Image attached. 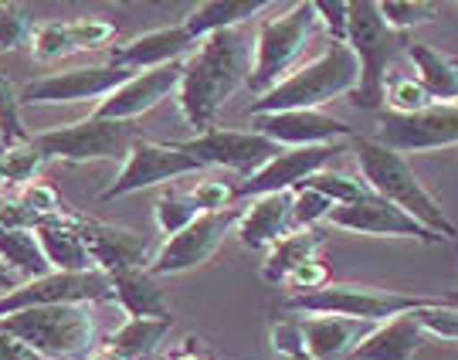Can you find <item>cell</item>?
Here are the masks:
<instances>
[{"mask_svg":"<svg viewBox=\"0 0 458 360\" xmlns=\"http://www.w3.org/2000/svg\"><path fill=\"white\" fill-rule=\"evenodd\" d=\"M251 65H255L251 41L242 34V28L217 31L204 41H197V48L183 62V79L177 89L183 119L197 133L214 130V119L225 109V102L242 85H248Z\"/></svg>","mask_w":458,"mask_h":360,"instance_id":"1","label":"cell"},{"mask_svg":"<svg viewBox=\"0 0 458 360\" xmlns=\"http://www.w3.org/2000/svg\"><path fill=\"white\" fill-rule=\"evenodd\" d=\"M353 157L360 167L363 184L374 191L377 197L397 204L404 214H411L414 221H421L428 231L442 235L445 242H455L458 228L448 221V214L442 211L438 197L425 187V180L414 174V167L408 164L404 153L384 147L374 136H353Z\"/></svg>","mask_w":458,"mask_h":360,"instance_id":"2","label":"cell"},{"mask_svg":"<svg viewBox=\"0 0 458 360\" xmlns=\"http://www.w3.org/2000/svg\"><path fill=\"white\" fill-rule=\"evenodd\" d=\"M360 89V62L350 51V45L329 41L312 62L299 65L282 79L276 89H268L245 109V116H268V113H295V109H319L333 99L353 96Z\"/></svg>","mask_w":458,"mask_h":360,"instance_id":"3","label":"cell"},{"mask_svg":"<svg viewBox=\"0 0 458 360\" xmlns=\"http://www.w3.org/2000/svg\"><path fill=\"white\" fill-rule=\"evenodd\" d=\"M0 330L45 360H79L96 354V320L89 306H41L4 316Z\"/></svg>","mask_w":458,"mask_h":360,"instance_id":"4","label":"cell"},{"mask_svg":"<svg viewBox=\"0 0 458 360\" xmlns=\"http://www.w3.org/2000/svg\"><path fill=\"white\" fill-rule=\"evenodd\" d=\"M346 45L360 62V89L353 92V106L360 109H380L387 99V68L397 58L401 45L408 48L404 34L394 31L380 14L374 0H353L350 4V31Z\"/></svg>","mask_w":458,"mask_h":360,"instance_id":"5","label":"cell"},{"mask_svg":"<svg viewBox=\"0 0 458 360\" xmlns=\"http://www.w3.org/2000/svg\"><path fill=\"white\" fill-rule=\"evenodd\" d=\"M316 28H319V14L312 0H299L282 14L265 17L255 31V65L248 75V89L255 96H265L282 79H289Z\"/></svg>","mask_w":458,"mask_h":360,"instance_id":"6","label":"cell"},{"mask_svg":"<svg viewBox=\"0 0 458 360\" xmlns=\"http://www.w3.org/2000/svg\"><path fill=\"white\" fill-rule=\"evenodd\" d=\"M428 303H435V296H411L397 293V289L329 282L327 289L282 299V310L299 313V316L306 313V316H344V320H360V323H387L394 316L421 310Z\"/></svg>","mask_w":458,"mask_h":360,"instance_id":"7","label":"cell"},{"mask_svg":"<svg viewBox=\"0 0 458 360\" xmlns=\"http://www.w3.org/2000/svg\"><path fill=\"white\" fill-rule=\"evenodd\" d=\"M136 126L132 123H115V119H79L58 130L34 133V147L41 150L45 160H62V164H92V160H126L132 143H136Z\"/></svg>","mask_w":458,"mask_h":360,"instance_id":"8","label":"cell"},{"mask_svg":"<svg viewBox=\"0 0 458 360\" xmlns=\"http://www.w3.org/2000/svg\"><path fill=\"white\" fill-rule=\"evenodd\" d=\"M115 303L113 279L106 272H48L41 279L21 282L14 293L0 296V320L41 306H92Z\"/></svg>","mask_w":458,"mask_h":360,"instance_id":"9","label":"cell"},{"mask_svg":"<svg viewBox=\"0 0 458 360\" xmlns=\"http://www.w3.org/2000/svg\"><path fill=\"white\" fill-rule=\"evenodd\" d=\"M204 164L191 157L181 143H153V140H136L130 150V157L123 160L115 180L102 191V201H115V197L136 194L147 191L166 180H181L191 174H200Z\"/></svg>","mask_w":458,"mask_h":360,"instance_id":"10","label":"cell"},{"mask_svg":"<svg viewBox=\"0 0 458 360\" xmlns=\"http://www.w3.org/2000/svg\"><path fill=\"white\" fill-rule=\"evenodd\" d=\"M132 72L113 65H79L68 72H51L21 89V106H68V102H106Z\"/></svg>","mask_w":458,"mask_h":360,"instance_id":"11","label":"cell"},{"mask_svg":"<svg viewBox=\"0 0 458 360\" xmlns=\"http://www.w3.org/2000/svg\"><path fill=\"white\" fill-rule=\"evenodd\" d=\"M191 157H197L204 167H225V170H234L242 174V180L259 174L268 160H276L282 147L272 143L268 136L255 130H208L197 133L194 140H183L181 143Z\"/></svg>","mask_w":458,"mask_h":360,"instance_id":"12","label":"cell"},{"mask_svg":"<svg viewBox=\"0 0 458 360\" xmlns=\"http://www.w3.org/2000/svg\"><path fill=\"white\" fill-rule=\"evenodd\" d=\"M374 140L397 153H428V150L458 147V106H431L425 113L397 116L384 113L377 123Z\"/></svg>","mask_w":458,"mask_h":360,"instance_id":"13","label":"cell"},{"mask_svg":"<svg viewBox=\"0 0 458 360\" xmlns=\"http://www.w3.org/2000/svg\"><path fill=\"white\" fill-rule=\"evenodd\" d=\"M72 225L82 235L85 248L92 255V265L106 276L126 272V269H149L153 255H157L149 235H140V231L113 225V221H98V218H85V214L72 211Z\"/></svg>","mask_w":458,"mask_h":360,"instance_id":"14","label":"cell"},{"mask_svg":"<svg viewBox=\"0 0 458 360\" xmlns=\"http://www.w3.org/2000/svg\"><path fill=\"white\" fill-rule=\"evenodd\" d=\"M238 218H242V211H234V208L221 214H200L191 228L166 238V245L157 248L149 272L153 276H177V272H191L197 265H204L225 242V235L238 225Z\"/></svg>","mask_w":458,"mask_h":360,"instance_id":"15","label":"cell"},{"mask_svg":"<svg viewBox=\"0 0 458 360\" xmlns=\"http://www.w3.org/2000/svg\"><path fill=\"white\" fill-rule=\"evenodd\" d=\"M327 225L344 231H357V235H374V238H414V242H425V245H438L445 242L442 235L428 231L421 221H414L411 214H404L397 204L377 197L374 191L353 204H340L333 208Z\"/></svg>","mask_w":458,"mask_h":360,"instance_id":"16","label":"cell"},{"mask_svg":"<svg viewBox=\"0 0 458 360\" xmlns=\"http://www.w3.org/2000/svg\"><path fill=\"white\" fill-rule=\"evenodd\" d=\"M336 153H344L340 143H333V147L282 150L276 160H268L259 174H251V177H245L242 184H234V194H238V201H255V197L299 191L312 174L327 170V164H333Z\"/></svg>","mask_w":458,"mask_h":360,"instance_id":"17","label":"cell"},{"mask_svg":"<svg viewBox=\"0 0 458 360\" xmlns=\"http://www.w3.org/2000/svg\"><path fill=\"white\" fill-rule=\"evenodd\" d=\"M251 130L268 136L282 150L299 147H333L340 140H353L357 130L346 126L344 119L319 113V109H295V113H268L251 116Z\"/></svg>","mask_w":458,"mask_h":360,"instance_id":"18","label":"cell"},{"mask_svg":"<svg viewBox=\"0 0 458 360\" xmlns=\"http://www.w3.org/2000/svg\"><path fill=\"white\" fill-rule=\"evenodd\" d=\"M183 62L164 68H149V72H136L130 82H123L106 102H98L92 116L96 119H115V123H132L149 109H157L166 96H174L181 89Z\"/></svg>","mask_w":458,"mask_h":360,"instance_id":"19","label":"cell"},{"mask_svg":"<svg viewBox=\"0 0 458 360\" xmlns=\"http://www.w3.org/2000/svg\"><path fill=\"white\" fill-rule=\"evenodd\" d=\"M197 41L191 38V31L181 24H170V28H157V31L136 34L126 45H113L109 51V62L126 72H149V68H164L174 62H183L187 51H194Z\"/></svg>","mask_w":458,"mask_h":360,"instance_id":"20","label":"cell"},{"mask_svg":"<svg viewBox=\"0 0 458 360\" xmlns=\"http://www.w3.org/2000/svg\"><path fill=\"white\" fill-rule=\"evenodd\" d=\"M293 208H295V194H268V197H255L248 204L238 225H234V235L238 242L248 248V252H272V248L293 235Z\"/></svg>","mask_w":458,"mask_h":360,"instance_id":"21","label":"cell"},{"mask_svg":"<svg viewBox=\"0 0 458 360\" xmlns=\"http://www.w3.org/2000/svg\"><path fill=\"white\" fill-rule=\"evenodd\" d=\"M299 327L306 337L310 360H350L353 350L374 333L377 323L344 320V316H302Z\"/></svg>","mask_w":458,"mask_h":360,"instance_id":"22","label":"cell"},{"mask_svg":"<svg viewBox=\"0 0 458 360\" xmlns=\"http://www.w3.org/2000/svg\"><path fill=\"white\" fill-rule=\"evenodd\" d=\"M425 344V330L418 323V310L401 313L387 323H377L350 360H411Z\"/></svg>","mask_w":458,"mask_h":360,"instance_id":"23","label":"cell"},{"mask_svg":"<svg viewBox=\"0 0 458 360\" xmlns=\"http://www.w3.org/2000/svg\"><path fill=\"white\" fill-rule=\"evenodd\" d=\"M34 235H38V242H41L45 255H48L51 272H98L96 265H92V255L85 248L82 235L72 225V211L38 221Z\"/></svg>","mask_w":458,"mask_h":360,"instance_id":"24","label":"cell"},{"mask_svg":"<svg viewBox=\"0 0 458 360\" xmlns=\"http://www.w3.org/2000/svg\"><path fill=\"white\" fill-rule=\"evenodd\" d=\"M113 289L115 303L123 306V313L136 320V316H149V320H174L170 316V299L160 289L157 276L149 269H126V272H115Z\"/></svg>","mask_w":458,"mask_h":360,"instance_id":"25","label":"cell"},{"mask_svg":"<svg viewBox=\"0 0 458 360\" xmlns=\"http://www.w3.org/2000/svg\"><path fill=\"white\" fill-rule=\"evenodd\" d=\"M404 51L414 62V72L431 92V99L438 106H458V58L431 48V45H421V41H408Z\"/></svg>","mask_w":458,"mask_h":360,"instance_id":"26","label":"cell"},{"mask_svg":"<svg viewBox=\"0 0 458 360\" xmlns=\"http://www.w3.org/2000/svg\"><path fill=\"white\" fill-rule=\"evenodd\" d=\"M268 11L265 0H208V4H197L191 14L183 17V28L191 31L194 41H204L217 31H231V28H242L248 17Z\"/></svg>","mask_w":458,"mask_h":360,"instance_id":"27","label":"cell"},{"mask_svg":"<svg viewBox=\"0 0 458 360\" xmlns=\"http://www.w3.org/2000/svg\"><path fill=\"white\" fill-rule=\"evenodd\" d=\"M327 242V231L323 228H306V231H293L278 242L268 259L262 265V279L268 286H285V279L293 276L299 265H306L316 259V252Z\"/></svg>","mask_w":458,"mask_h":360,"instance_id":"28","label":"cell"},{"mask_svg":"<svg viewBox=\"0 0 458 360\" xmlns=\"http://www.w3.org/2000/svg\"><path fill=\"white\" fill-rule=\"evenodd\" d=\"M0 262L7 265L14 276L24 279V282L51 272L48 255H45V248H41V242H38V235L31 228H21V231L0 228Z\"/></svg>","mask_w":458,"mask_h":360,"instance_id":"29","label":"cell"},{"mask_svg":"<svg viewBox=\"0 0 458 360\" xmlns=\"http://www.w3.org/2000/svg\"><path fill=\"white\" fill-rule=\"evenodd\" d=\"M170 330H174V320L136 316V320H126L115 333H109L106 347H113L115 354H123L126 360H143L160 350V344L170 337Z\"/></svg>","mask_w":458,"mask_h":360,"instance_id":"30","label":"cell"},{"mask_svg":"<svg viewBox=\"0 0 458 360\" xmlns=\"http://www.w3.org/2000/svg\"><path fill=\"white\" fill-rule=\"evenodd\" d=\"M153 218H157V228L174 238V235H181L194 225L200 218V208H197L191 191H164L157 208H153Z\"/></svg>","mask_w":458,"mask_h":360,"instance_id":"31","label":"cell"},{"mask_svg":"<svg viewBox=\"0 0 458 360\" xmlns=\"http://www.w3.org/2000/svg\"><path fill=\"white\" fill-rule=\"evenodd\" d=\"M34 136L24 130V119H21V92H17L7 72L0 68V147H24L31 143Z\"/></svg>","mask_w":458,"mask_h":360,"instance_id":"32","label":"cell"},{"mask_svg":"<svg viewBox=\"0 0 458 360\" xmlns=\"http://www.w3.org/2000/svg\"><path fill=\"white\" fill-rule=\"evenodd\" d=\"M384 106H391V113L397 116H414V113H425L435 106V99L428 92L418 75H397L387 82V99Z\"/></svg>","mask_w":458,"mask_h":360,"instance_id":"33","label":"cell"},{"mask_svg":"<svg viewBox=\"0 0 458 360\" xmlns=\"http://www.w3.org/2000/svg\"><path fill=\"white\" fill-rule=\"evenodd\" d=\"M0 160H4V170H7V187H31L38 184V174H41V167L48 164L45 157H41V150L31 143H24V147H11V150H0Z\"/></svg>","mask_w":458,"mask_h":360,"instance_id":"34","label":"cell"},{"mask_svg":"<svg viewBox=\"0 0 458 360\" xmlns=\"http://www.w3.org/2000/svg\"><path fill=\"white\" fill-rule=\"evenodd\" d=\"M380 14H384V21L391 24L394 31L404 34L411 28H418V24H431L435 17L442 14V7L431 4V0H384Z\"/></svg>","mask_w":458,"mask_h":360,"instance_id":"35","label":"cell"},{"mask_svg":"<svg viewBox=\"0 0 458 360\" xmlns=\"http://www.w3.org/2000/svg\"><path fill=\"white\" fill-rule=\"evenodd\" d=\"M418 323L425 330V337H438V340H452L458 344V303L448 296H438L435 303H428L418 310Z\"/></svg>","mask_w":458,"mask_h":360,"instance_id":"36","label":"cell"},{"mask_svg":"<svg viewBox=\"0 0 458 360\" xmlns=\"http://www.w3.org/2000/svg\"><path fill=\"white\" fill-rule=\"evenodd\" d=\"M302 187H312V191H319V194H327L336 208L340 204H353V201H360V197L370 194V187L357 177H346V174H329V170H319V174H312Z\"/></svg>","mask_w":458,"mask_h":360,"instance_id":"37","label":"cell"},{"mask_svg":"<svg viewBox=\"0 0 458 360\" xmlns=\"http://www.w3.org/2000/svg\"><path fill=\"white\" fill-rule=\"evenodd\" d=\"M72 38H68V24L65 21H45L38 24L31 34V55L38 62H58L72 55Z\"/></svg>","mask_w":458,"mask_h":360,"instance_id":"38","label":"cell"},{"mask_svg":"<svg viewBox=\"0 0 458 360\" xmlns=\"http://www.w3.org/2000/svg\"><path fill=\"white\" fill-rule=\"evenodd\" d=\"M293 194H295V208H293L295 231L319 228L323 221H329V214H333V208H336L327 194H319V191H312V187H299V191H293Z\"/></svg>","mask_w":458,"mask_h":360,"instance_id":"39","label":"cell"},{"mask_svg":"<svg viewBox=\"0 0 458 360\" xmlns=\"http://www.w3.org/2000/svg\"><path fill=\"white\" fill-rule=\"evenodd\" d=\"M68 24V38H72V48L75 51H92L109 45L115 38V24L106 17H72Z\"/></svg>","mask_w":458,"mask_h":360,"instance_id":"40","label":"cell"},{"mask_svg":"<svg viewBox=\"0 0 458 360\" xmlns=\"http://www.w3.org/2000/svg\"><path fill=\"white\" fill-rule=\"evenodd\" d=\"M31 17L21 4H0V51H14L31 41Z\"/></svg>","mask_w":458,"mask_h":360,"instance_id":"41","label":"cell"},{"mask_svg":"<svg viewBox=\"0 0 458 360\" xmlns=\"http://www.w3.org/2000/svg\"><path fill=\"white\" fill-rule=\"evenodd\" d=\"M21 204L28 208V214L34 218V225L38 221H45V218H58V214H65L68 208L62 204V197H58V191L55 187H48V184H31V187H24L21 191Z\"/></svg>","mask_w":458,"mask_h":360,"instance_id":"42","label":"cell"},{"mask_svg":"<svg viewBox=\"0 0 458 360\" xmlns=\"http://www.w3.org/2000/svg\"><path fill=\"white\" fill-rule=\"evenodd\" d=\"M191 194H194L200 214L231 211V208H234V201H238V194H234V184H228V180H211V177L200 180Z\"/></svg>","mask_w":458,"mask_h":360,"instance_id":"43","label":"cell"},{"mask_svg":"<svg viewBox=\"0 0 458 360\" xmlns=\"http://www.w3.org/2000/svg\"><path fill=\"white\" fill-rule=\"evenodd\" d=\"M272 350L282 354V357H293V360H310L306 357V337H302V327L299 320H282L272 327Z\"/></svg>","mask_w":458,"mask_h":360,"instance_id":"44","label":"cell"},{"mask_svg":"<svg viewBox=\"0 0 458 360\" xmlns=\"http://www.w3.org/2000/svg\"><path fill=\"white\" fill-rule=\"evenodd\" d=\"M319 24L333 34V41L346 45V31H350V0H312Z\"/></svg>","mask_w":458,"mask_h":360,"instance_id":"45","label":"cell"},{"mask_svg":"<svg viewBox=\"0 0 458 360\" xmlns=\"http://www.w3.org/2000/svg\"><path fill=\"white\" fill-rule=\"evenodd\" d=\"M327 286H329V269L319 259L299 265L293 276L285 279V289H293V296L316 293V289H327Z\"/></svg>","mask_w":458,"mask_h":360,"instance_id":"46","label":"cell"},{"mask_svg":"<svg viewBox=\"0 0 458 360\" xmlns=\"http://www.w3.org/2000/svg\"><path fill=\"white\" fill-rule=\"evenodd\" d=\"M164 360H214V357H211V350H208V344H204L200 337H187V340L174 347Z\"/></svg>","mask_w":458,"mask_h":360,"instance_id":"47","label":"cell"},{"mask_svg":"<svg viewBox=\"0 0 458 360\" xmlns=\"http://www.w3.org/2000/svg\"><path fill=\"white\" fill-rule=\"evenodd\" d=\"M0 360H45V357H38L28 344H21L17 337L0 330Z\"/></svg>","mask_w":458,"mask_h":360,"instance_id":"48","label":"cell"},{"mask_svg":"<svg viewBox=\"0 0 458 360\" xmlns=\"http://www.w3.org/2000/svg\"><path fill=\"white\" fill-rule=\"evenodd\" d=\"M21 282H24V279L14 276V272H11L7 265L0 262V293H14V289H17V286H21Z\"/></svg>","mask_w":458,"mask_h":360,"instance_id":"49","label":"cell"},{"mask_svg":"<svg viewBox=\"0 0 458 360\" xmlns=\"http://www.w3.org/2000/svg\"><path fill=\"white\" fill-rule=\"evenodd\" d=\"M89 360H126V357H123V354H115L113 347H96V354H92Z\"/></svg>","mask_w":458,"mask_h":360,"instance_id":"50","label":"cell"},{"mask_svg":"<svg viewBox=\"0 0 458 360\" xmlns=\"http://www.w3.org/2000/svg\"><path fill=\"white\" fill-rule=\"evenodd\" d=\"M7 191V170H4V160H0V194Z\"/></svg>","mask_w":458,"mask_h":360,"instance_id":"51","label":"cell"},{"mask_svg":"<svg viewBox=\"0 0 458 360\" xmlns=\"http://www.w3.org/2000/svg\"><path fill=\"white\" fill-rule=\"evenodd\" d=\"M448 299H452V303H458V293H452V296H448Z\"/></svg>","mask_w":458,"mask_h":360,"instance_id":"52","label":"cell"},{"mask_svg":"<svg viewBox=\"0 0 458 360\" xmlns=\"http://www.w3.org/2000/svg\"><path fill=\"white\" fill-rule=\"evenodd\" d=\"M0 150H4V147H0Z\"/></svg>","mask_w":458,"mask_h":360,"instance_id":"53","label":"cell"}]
</instances>
